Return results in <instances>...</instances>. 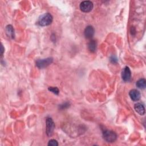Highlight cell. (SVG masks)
<instances>
[{"label":"cell","mask_w":146,"mask_h":146,"mask_svg":"<svg viewBox=\"0 0 146 146\" xmlns=\"http://www.w3.org/2000/svg\"><path fill=\"white\" fill-rule=\"evenodd\" d=\"M53 20L52 16L50 13H44L40 15L38 21V24L40 26H46L50 25Z\"/></svg>","instance_id":"1"},{"label":"cell","mask_w":146,"mask_h":146,"mask_svg":"<svg viewBox=\"0 0 146 146\" xmlns=\"http://www.w3.org/2000/svg\"><path fill=\"white\" fill-rule=\"evenodd\" d=\"M55 129V123L51 117H47L46 120V132L48 136H51L53 134Z\"/></svg>","instance_id":"2"},{"label":"cell","mask_w":146,"mask_h":146,"mask_svg":"<svg viewBox=\"0 0 146 146\" xmlns=\"http://www.w3.org/2000/svg\"><path fill=\"white\" fill-rule=\"evenodd\" d=\"M103 137L104 140L108 143L114 142L117 139V135L113 131L106 130L103 133Z\"/></svg>","instance_id":"3"},{"label":"cell","mask_w":146,"mask_h":146,"mask_svg":"<svg viewBox=\"0 0 146 146\" xmlns=\"http://www.w3.org/2000/svg\"><path fill=\"white\" fill-rule=\"evenodd\" d=\"M80 9L84 13H88L91 11L94 7L93 3L90 1H84L80 3Z\"/></svg>","instance_id":"4"},{"label":"cell","mask_w":146,"mask_h":146,"mask_svg":"<svg viewBox=\"0 0 146 146\" xmlns=\"http://www.w3.org/2000/svg\"><path fill=\"white\" fill-rule=\"evenodd\" d=\"M52 62H53V59L52 58H47L46 59H38L36 61V66L39 68H43L49 66L50 64L52 63Z\"/></svg>","instance_id":"5"},{"label":"cell","mask_w":146,"mask_h":146,"mask_svg":"<svg viewBox=\"0 0 146 146\" xmlns=\"http://www.w3.org/2000/svg\"><path fill=\"white\" fill-rule=\"evenodd\" d=\"M121 78L125 82H128L131 78V72L129 68L127 66L125 67L121 71Z\"/></svg>","instance_id":"6"},{"label":"cell","mask_w":146,"mask_h":146,"mask_svg":"<svg viewBox=\"0 0 146 146\" xmlns=\"http://www.w3.org/2000/svg\"><path fill=\"white\" fill-rule=\"evenodd\" d=\"M95 33V30L94 28L92 26H88L86 27L84 31V35L86 38L90 39H91Z\"/></svg>","instance_id":"7"},{"label":"cell","mask_w":146,"mask_h":146,"mask_svg":"<svg viewBox=\"0 0 146 146\" xmlns=\"http://www.w3.org/2000/svg\"><path fill=\"white\" fill-rule=\"evenodd\" d=\"M129 95L131 99L134 102H137V101L139 100V99H140V97H141L140 92L136 89L131 90L129 92Z\"/></svg>","instance_id":"8"},{"label":"cell","mask_w":146,"mask_h":146,"mask_svg":"<svg viewBox=\"0 0 146 146\" xmlns=\"http://www.w3.org/2000/svg\"><path fill=\"white\" fill-rule=\"evenodd\" d=\"M135 110L137 113L140 115H144L145 114V107L141 103H137L134 106Z\"/></svg>","instance_id":"9"},{"label":"cell","mask_w":146,"mask_h":146,"mask_svg":"<svg viewBox=\"0 0 146 146\" xmlns=\"http://www.w3.org/2000/svg\"><path fill=\"white\" fill-rule=\"evenodd\" d=\"M6 32L7 35L9 36V37H10L12 39L14 38V36H15L14 30L11 25H9L6 27Z\"/></svg>","instance_id":"10"},{"label":"cell","mask_w":146,"mask_h":146,"mask_svg":"<svg viewBox=\"0 0 146 146\" xmlns=\"http://www.w3.org/2000/svg\"><path fill=\"white\" fill-rule=\"evenodd\" d=\"M88 48L91 52H95L96 50V42L95 40H91L88 44Z\"/></svg>","instance_id":"11"},{"label":"cell","mask_w":146,"mask_h":146,"mask_svg":"<svg viewBox=\"0 0 146 146\" xmlns=\"http://www.w3.org/2000/svg\"><path fill=\"white\" fill-rule=\"evenodd\" d=\"M136 86L140 89H144L146 87V80L145 79H140L136 82Z\"/></svg>","instance_id":"12"},{"label":"cell","mask_w":146,"mask_h":146,"mask_svg":"<svg viewBox=\"0 0 146 146\" xmlns=\"http://www.w3.org/2000/svg\"><path fill=\"white\" fill-rule=\"evenodd\" d=\"M48 91H51V92H52V93H54V94H55L56 95H58L59 94V90L56 87H49L48 88Z\"/></svg>","instance_id":"13"},{"label":"cell","mask_w":146,"mask_h":146,"mask_svg":"<svg viewBox=\"0 0 146 146\" xmlns=\"http://www.w3.org/2000/svg\"><path fill=\"white\" fill-rule=\"evenodd\" d=\"M69 107H70V103L68 102H65L62 104H60V106H59L60 110H64L66 108H67Z\"/></svg>","instance_id":"14"},{"label":"cell","mask_w":146,"mask_h":146,"mask_svg":"<svg viewBox=\"0 0 146 146\" xmlns=\"http://www.w3.org/2000/svg\"><path fill=\"white\" fill-rule=\"evenodd\" d=\"M48 145L49 146H57L58 145V143L57 141L55 139H51L49 141L48 143Z\"/></svg>","instance_id":"15"},{"label":"cell","mask_w":146,"mask_h":146,"mask_svg":"<svg viewBox=\"0 0 146 146\" xmlns=\"http://www.w3.org/2000/svg\"><path fill=\"white\" fill-rule=\"evenodd\" d=\"M111 60L112 61V62H117V59L115 58H114V56H112V57H111Z\"/></svg>","instance_id":"16"},{"label":"cell","mask_w":146,"mask_h":146,"mask_svg":"<svg viewBox=\"0 0 146 146\" xmlns=\"http://www.w3.org/2000/svg\"><path fill=\"white\" fill-rule=\"evenodd\" d=\"M3 51H4V49H3V45L2 44V46H1V55H2Z\"/></svg>","instance_id":"17"}]
</instances>
